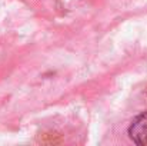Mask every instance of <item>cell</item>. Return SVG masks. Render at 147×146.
<instances>
[{"instance_id": "obj_1", "label": "cell", "mask_w": 147, "mask_h": 146, "mask_svg": "<svg viewBox=\"0 0 147 146\" xmlns=\"http://www.w3.org/2000/svg\"><path fill=\"white\" fill-rule=\"evenodd\" d=\"M129 136L137 145H147V112L137 115L130 126H129Z\"/></svg>"}]
</instances>
